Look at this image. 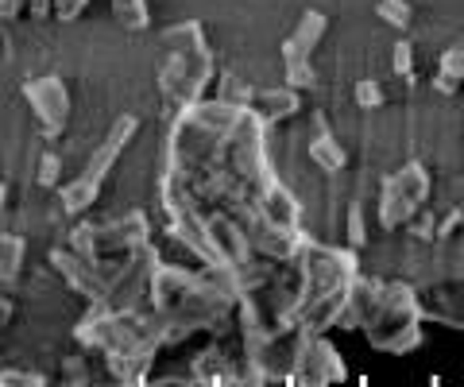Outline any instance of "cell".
<instances>
[{
    "mask_svg": "<svg viewBox=\"0 0 464 387\" xmlns=\"http://www.w3.org/2000/svg\"><path fill=\"white\" fill-rule=\"evenodd\" d=\"M209 51H206V39L198 35L194 24H182L167 32V59L159 66V85H163V97L167 105H174V112L194 105L201 90L209 85Z\"/></svg>",
    "mask_w": 464,
    "mask_h": 387,
    "instance_id": "cell-1",
    "label": "cell"
},
{
    "mask_svg": "<svg viewBox=\"0 0 464 387\" xmlns=\"http://www.w3.org/2000/svg\"><path fill=\"white\" fill-rule=\"evenodd\" d=\"M20 97L27 102V109L35 112V121L43 128L47 140H58L63 128L70 121V90L58 74H35L20 85Z\"/></svg>",
    "mask_w": 464,
    "mask_h": 387,
    "instance_id": "cell-2",
    "label": "cell"
},
{
    "mask_svg": "<svg viewBox=\"0 0 464 387\" xmlns=\"http://www.w3.org/2000/svg\"><path fill=\"white\" fill-rule=\"evenodd\" d=\"M27 264V240L12 228H0V283H20Z\"/></svg>",
    "mask_w": 464,
    "mask_h": 387,
    "instance_id": "cell-3",
    "label": "cell"
},
{
    "mask_svg": "<svg viewBox=\"0 0 464 387\" xmlns=\"http://www.w3.org/2000/svg\"><path fill=\"white\" fill-rule=\"evenodd\" d=\"M256 112L264 117V124H279L286 117H295L298 112V93H290V90H264L256 97Z\"/></svg>",
    "mask_w": 464,
    "mask_h": 387,
    "instance_id": "cell-4",
    "label": "cell"
},
{
    "mask_svg": "<svg viewBox=\"0 0 464 387\" xmlns=\"http://www.w3.org/2000/svg\"><path fill=\"white\" fill-rule=\"evenodd\" d=\"M310 155H314V163H317V167H325V170H329V175H337V170L348 163V155H344L341 143L333 140V136H322V132L310 140Z\"/></svg>",
    "mask_w": 464,
    "mask_h": 387,
    "instance_id": "cell-5",
    "label": "cell"
},
{
    "mask_svg": "<svg viewBox=\"0 0 464 387\" xmlns=\"http://www.w3.org/2000/svg\"><path fill=\"white\" fill-rule=\"evenodd\" d=\"M112 16L128 32H143L148 27V0H112Z\"/></svg>",
    "mask_w": 464,
    "mask_h": 387,
    "instance_id": "cell-6",
    "label": "cell"
},
{
    "mask_svg": "<svg viewBox=\"0 0 464 387\" xmlns=\"http://www.w3.org/2000/svg\"><path fill=\"white\" fill-rule=\"evenodd\" d=\"M58 182H63V155L43 151L35 163V186L39 190H58Z\"/></svg>",
    "mask_w": 464,
    "mask_h": 387,
    "instance_id": "cell-7",
    "label": "cell"
},
{
    "mask_svg": "<svg viewBox=\"0 0 464 387\" xmlns=\"http://www.w3.org/2000/svg\"><path fill=\"white\" fill-rule=\"evenodd\" d=\"M380 12H383L387 24L411 27V5H406V0H380Z\"/></svg>",
    "mask_w": 464,
    "mask_h": 387,
    "instance_id": "cell-8",
    "label": "cell"
},
{
    "mask_svg": "<svg viewBox=\"0 0 464 387\" xmlns=\"http://www.w3.org/2000/svg\"><path fill=\"white\" fill-rule=\"evenodd\" d=\"M85 8H90V0H54V20L74 24Z\"/></svg>",
    "mask_w": 464,
    "mask_h": 387,
    "instance_id": "cell-9",
    "label": "cell"
},
{
    "mask_svg": "<svg viewBox=\"0 0 464 387\" xmlns=\"http://www.w3.org/2000/svg\"><path fill=\"white\" fill-rule=\"evenodd\" d=\"M356 102L368 105V109H375V105L383 102V90H380L375 82H360V85H356Z\"/></svg>",
    "mask_w": 464,
    "mask_h": 387,
    "instance_id": "cell-10",
    "label": "cell"
},
{
    "mask_svg": "<svg viewBox=\"0 0 464 387\" xmlns=\"http://www.w3.org/2000/svg\"><path fill=\"white\" fill-rule=\"evenodd\" d=\"M27 16H32L35 24H47V20H54V0H27Z\"/></svg>",
    "mask_w": 464,
    "mask_h": 387,
    "instance_id": "cell-11",
    "label": "cell"
},
{
    "mask_svg": "<svg viewBox=\"0 0 464 387\" xmlns=\"http://www.w3.org/2000/svg\"><path fill=\"white\" fill-rule=\"evenodd\" d=\"M63 380L66 383H74V380H90V372H85V361H82V356H66V364H63Z\"/></svg>",
    "mask_w": 464,
    "mask_h": 387,
    "instance_id": "cell-12",
    "label": "cell"
},
{
    "mask_svg": "<svg viewBox=\"0 0 464 387\" xmlns=\"http://www.w3.org/2000/svg\"><path fill=\"white\" fill-rule=\"evenodd\" d=\"M348 240H353V245H364V218H360V206H353L348 209Z\"/></svg>",
    "mask_w": 464,
    "mask_h": 387,
    "instance_id": "cell-13",
    "label": "cell"
},
{
    "mask_svg": "<svg viewBox=\"0 0 464 387\" xmlns=\"http://www.w3.org/2000/svg\"><path fill=\"white\" fill-rule=\"evenodd\" d=\"M12 322H16V298L0 291V334H5V329H8Z\"/></svg>",
    "mask_w": 464,
    "mask_h": 387,
    "instance_id": "cell-14",
    "label": "cell"
},
{
    "mask_svg": "<svg viewBox=\"0 0 464 387\" xmlns=\"http://www.w3.org/2000/svg\"><path fill=\"white\" fill-rule=\"evenodd\" d=\"M27 8V0H0V24H12Z\"/></svg>",
    "mask_w": 464,
    "mask_h": 387,
    "instance_id": "cell-15",
    "label": "cell"
},
{
    "mask_svg": "<svg viewBox=\"0 0 464 387\" xmlns=\"http://www.w3.org/2000/svg\"><path fill=\"white\" fill-rule=\"evenodd\" d=\"M12 54H16V47H12V35H8V24H0V70H5L12 63Z\"/></svg>",
    "mask_w": 464,
    "mask_h": 387,
    "instance_id": "cell-16",
    "label": "cell"
},
{
    "mask_svg": "<svg viewBox=\"0 0 464 387\" xmlns=\"http://www.w3.org/2000/svg\"><path fill=\"white\" fill-rule=\"evenodd\" d=\"M8 202H12V182H8V179H0V218L8 213Z\"/></svg>",
    "mask_w": 464,
    "mask_h": 387,
    "instance_id": "cell-17",
    "label": "cell"
},
{
    "mask_svg": "<svg viewBox=\"0 0 464 387\" xmlns=\"http://www.w3.org/2000/svg\"><path fill=\"white\" fill-rule=\"evenodd\" d=\"M411 228H414V237H422V240H430V228H433V218H430V213H426V218H422V221H414Z\"/></svg>",
    "mask_w": 464,
    "mask_h": 387,
    "instance_id": "cell-18",
    "label": "cell"
}]
</instances>
